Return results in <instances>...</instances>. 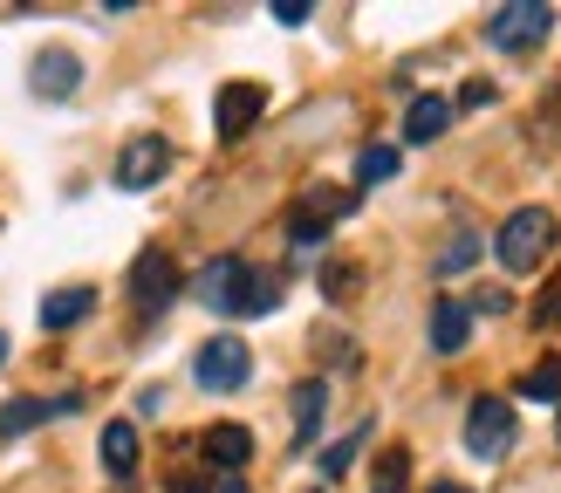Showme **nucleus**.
<instances>
[{"instance_id": "nucleus-1", "label": "nucleus", "mask_w": 561, "mask_h": 493, "mask_svg": "<svg viewBox=\"0 0 561 493\" xmlns=\"http://www.w3.org/2000/svg\"><path fill=\"white\" fill-rule=\"evenodd\" d=\"M192 295H199L213 316H274L280 309V274L247 267L240 254H219L192 274Z\"/></svg>"}, {"instance_id": "nucleus-2", "label": "nucleus", "mask_w": 561, "mask_h": 493, "mask_svg": "<svg viewBox=\"0 0 561 493\" xmlns=\"http://www.w3.org/2000/svg\"><path fill=\"white\" fill-rule=\"evenodd\" d=\"M554 213L548 206H520V213H507L500 219V233H493V254H500V267L507 274H535L548 254H554Z\"/></svg>"}, {"instance_id": "nucleus-3", "label": "nucleus", "mask_w": 561, "mask_h": 493, "mask_svg": "<svg viewBox=\"0 0 561 493\" xmlns=\"http://www.w3.org/2000/svg\"><path fill=\"white\" fill-rule=\"evenodd\" d=\"M356 213V192L343 185H316V192H301V206L288 213V240H295V254H316V246L329 240L335 219H350Z\"/></svg>"}, {"instance_id": "nucleus-4", "label": "nucleus", "mask_w": 561, "mask_h": 493, "mask_svg": "<svg viewBox=\"0 0 561 493\" xmlns=\"http://www.w3.org/2000/svg\"><path fill=\"white\" fill-rule=\"evenodd\" d=\"M192 377H199V391H213V398L247 391V377H254V349H247L240 336H213V343H199V356H192Z\"/></svg>"}, {"instance_id": "nucleus-5", "label": "nucleus", "mask_w": 561, "mask_h": 493, "mask_svg": "<svg viewBox=\"0 0 561 493\" xmlns=\"http://www.w3.org/2000/svg\"><path fill=\"white\" fill-rule=\"evenodd\" d=\"M548 27H554V8H541V0H514V8L486 14V42L500 55H527V48L548 42Z\"/></svg>"}, {"instance_id": "nucleus-6", "label": "nucleus", "mask_w": 561, "mask_h": 493, "mask_svg": "<svg viewBox=\"0 0 561 493\" xmlns=\"http://www.w3.org/2000/svg\"><path fill=\"white\" fill-rule=\"evenodd\" d=\"M179 288H185V274H179V261L164 254V246H145V254L130 261V301L145 316H164L179 301Z\"/></svg>"}, {"instance_id": "nucleus-7", "label": "nucleus", "mask_w": 561, "mask_h": 493, "mask_svg": "<svg viewBox=\"0 0 561 493\" xmlns=\"http://www.w3.org/2000/svg\"><path fill=\"white\" fill-rule=\"evenodd\" d=\"M514 432H520V419L507 398H472V411H466V452L472 459H507Z\"/></svg>"}, {"instance_id": "nucleus-8", "label": "nucleus", "mask_w": 561, "mask_h": 493, "mask_svg": "<svg viewBox=\"0 0 561 493\" xmlns=\"http://www.w3.org/2000/svg\"><path fill=\"white\" fill-rule=\"evenodd\" d=\"M261 110H267V90H261V82H227V90L213 96V130H219V145H240V137L261 124Z\"/></svg>"}, {"instance_id": "nucleus-9", "label": "nucleus", "mask_w": 561, "mask_h": 493, "mask_svg": "<svg viewBox=\"0 0 561 493\" xmlns=\"http://www.w3.org/2000/svg\"><path fill=\"white\" fill-rule=\"evenodd\" d=\"M27 90H35L42 103H69L82 90V55L69 48H42L35 62H27Z\"/></svg>"}, {"instance_id": "nucleus-10", "label": "nucleus", "mask_w": 561, "mask_h": 493, "mask_svg": "<svg viewBox=\"0 0 561 493\" xmlns=\"http://www.w3.org/2000/svg\"><path fill=\"white\" fill-rule=\"evenodd\" d=\"M164 172H172V145H164V137H130V145L117 151V185L124 192H145Z\"/></svg>"}, {"instance_id": "nucleus-11", "label": "nucleus", "mask_w": 561, "mask_h": 493, "mask_svg": "<svg viewBox=\"0 0 561 493\" xmlns=\"http://www.w3.org/2000/svg\"><path fill=\"white\" fill-rule=\"evenodd\" d=\"M82 398L69 391V398H8L0 404V438H21V432H35V425H48V419H62V411H76Z\"/></svg>"}, {"instance_id": "nucleus-12", "label": "nucleus", "mask_w": 561, "mask_h": 493, "mask_svg": "<svg viewBox=\"0 0 561 493\" xmlns=\"http://www.w3.org/2000/svg\"><path fill=\"white\" fill-rule=\"evenodd\" d=\"M466 336H472V309H466V301H453V295L432 301V349L438 356H459Z\"/></svg>"}, {"instance_id": "nucleus-13", "label": "nucleus", "mask_w": 561, "mask_h": 493, "mask_svg": "<svg viewBox=\"0 0 561 493\" xmlns=\"http://www.w3.org/2000/svg\"><path fill=\"white\" fill-rule=\"evenodd\" d=\"M137 452H145V446H137V425L130 419H110L103 425V473L110 480H137Z\"/></svg>"}, {"instance_id": "nucleus-14", "label": "nucleus", "mask_w": 561, "mask_h": 493, "mask_svg": "<svg viewBox=\"0 0 561 493\" xmlns=\"http://www.w3.org/2000/svg\"><path fill=\"white\" fill-rule=\"evenodd\" d=\"M90 309H96V288H48V295H42V329H55V336H62V329H76Z\"/></svg>"}, {"instance_id": "nucleus-15", "label": "nucleus", "mask_w": 561, "mask_h": 493, "mask_svg": "<svg viewBox=\"0 0 561 493\" xmlns=\"http://www.w3.org/2000/svg\"><path fill=\"white\" fill-rule=\"evenodd\" d=\"M206 459L219 466V473H240V466L254 459V432L247 425H213L206 432Z\"/></svg>"}, {"instance_id": "nucleus-16", "label": "nucleus", "mask_w": 561, "mask_h": 493, "mask_svg": "<svg viewBox=\"0 0 561 493\" xmlns=\"http://www.w3.org/2000/svg\"><path fill=\"white\" fill-rule=\"evenodd\" d=\"M322 411H329V383H322V377L295 383V446H316V432H322Z\"/></svg>"}, {"instance_id": "nucleus-17", "label": "nucleus", "mask_w": 561, "mask_h": 493, "mask_svg": "<svg viewBox=\"0 0 561 493\" xmlns=\"http://www.w3.org/2000/svg\"><path fill=\"white\" fill-rule=\"evenodd\" d=\"M445 124H453V103H445V96H417L404 110V145H432V137H445Z\"/></svg>"}, {"instance_id": "nucleus-18", "label": "nucleus", "mask_w": 561, "mask_h": 493, "mask_svg": "<svg viewBox=\"0 0 561 493\" xmlns=\"http://www.w3.org/2000/svg\"><path fill=\"white\" fill-rule=\"evenodd\" d=\"M383 179H398V145H363L356 151V192L383 185Z\"/></svg>"}, {"instance_id": "nucleus-19", "label": "nucleus", "mask_w": 561, "mask_h": 493, "mask_svg": "<svg viewBox=\"0 0 561 493\" xmlns=\"http://www.w3.org/2000/svg\"><path fill=\"white\" fill-rule=\"evenodd\" d=\"M520 398L527 404H554L561 398V356H541V364L520 377Z\"/></svg>"}, {"instance_id": "nucleus-20", "label": "nucleus", "mask_w": 561, "mask_h": 493, "mask_svg": "<svg viewBox=\"0 0 561 493\" xmlns=\"http://www.w3.org/2000/svg\"><path fill=\"white\" fill-rule=\"evenodd\" d=\"M404 473H411V452L404 446H383L377 466H370V493H404Z\"/></svg>"}, {"instance_id": "nucleus-21", "label": "nucleus", "mask_w": 561, "mask_h": 493, "mask_svg": "<svg viewBox=\"0 0 561 493\" xmlns=\"http://www.w3.org/2000/svg\"><path fill=\"white\" fill-rule=\"evenodd\" d=\"M472 261H480V233H453L445 254H438V274H466Z\"/></svg>"}, {"instance_id": "nucleus-22", "label": "nucleus", "mask_w": 561, "mask_h": 493, "mask_svg": "<svg viewBox=\"0 0 561 493\" xmlns=\"http://www.w3.org/2000/svg\"><path fill=\"white\" fill-rule=\"evenodd\" d=\"M363 438H370V432H363V425H356V432H350V438H335V446H329V452H322V473H343V466H350V459H356V446H363Z\"/></svg>"}, {"instance_id": "nucleus-23", "label": "nucleus", "mask_w": 561, "mask_h": 493, "mask_svg": "<svg viewBox=\"0 0 561 493\" xmlns=\"http://www.w3.org/2000/svg\"><path fill=\"white\" fill-rule=\"evenodd\" d=\"M356 282H363V274H356V267H343V261H335V267H322V295H329V301L356 295Z\"/></svg>"}, {"instance_id": "nucleus-24", "label": "nucleus", "mask_w": 561, "mask_h": 493, "mask_svg": "<svg viewBox=\"0 0 561 493\" xmlns=\"http://www.w3.org/2000/svg\"><path fill=\"white\" fill-rule=\"evenodd\" d=\"M535 322H541V329H561V274H554V282L541 288V301H535Z\"/></svg>"}, {"instance_id": "nucleus-25", "label": "nucleus", "mask_w": 561, "mask_h": 493, "mask_svg": "<svg viewBox=\"0 0 561 493\" xmlns=\"http://www.w3.org/2000/svg\"><path fill=\"white\" fill-rule=\"evenodd\" d=\"M219 480H206V473H192V466H185V473H172V493H213Z\"/></svg>"}, {"instance_id": "nucleus-26", "label": "nucleus", "mask_w": 561, "mask_h": 493, "mask_svg": "<svg viewBox=\"0 0 561 493\" xmlns=\"http://www.w3.org/2000/svg\"><path fill=\"white\" fill-rule=\"evenodd\" d=\"M308 14H316V8H308V0H280V8H274V21H280V27H301Z\"/></svg>"}, {"instance_id": "nucleus-27", "label": "nucleus", "mask_w": 561, "mask_h": 493, "mask_svg": "<svg viewBox=\"0 0 561 493\" xmlns=\"http://www.w3.org/2000/svg\"><path fill=\"white\" fill-rule=\"evenodd\" d=\"M459 103H466V110H486V103H493V82H480V76H472L466 90H459Z\"/></svg>"}, {"instance_id": "nucleus-28", "label": "nucleus", "mask_w": 561, "mask_h": 493, "mask_svg": "<svg viewBox=\"0 0 561 493\" xmlns=\"http://www.w3.org/2000/svg\"><path fill=\"white\" fill-rule=\"evenodd\" d=\"M213 493H247V473H227V480H219Z\"/></svg>"}, {"instance_id": "nucleus-29", "label": "nucleus", "mask_w": 561, "mask_h": 493, "mask_svg": "<svg viewBox=\"0 0 561 493\" xmlns=\"http://www.w3.org/2000/svg\"><path fill=\"white\" fill-rule=\"evenodd\" d=\"M432 493H472V486H459V480H438V486H432Z\"/></svg>"}, {"instance_id": "nucleus-30", "label": "nucleus", "mask_w": 561, "mask_h": 493, "mask_svg": "<svg viewBox=\"0 0 561 493\" xmlns=\"http://www.w3.org/2000/svg\"><path fill=\"white\" fill-rule=\"evenodd\" d=\"M0 364H8V336H0Z\"/></svg>"}]
</instances>
